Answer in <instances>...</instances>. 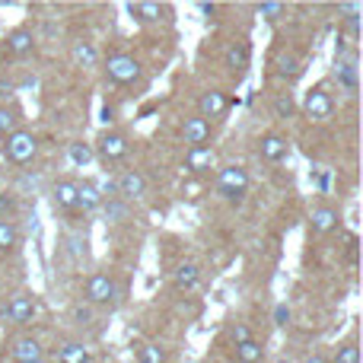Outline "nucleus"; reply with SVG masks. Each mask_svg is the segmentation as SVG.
<instances>
[{
  "mask_svg": "<svg viewBox=\"0 0 363 363\" xmlns=\"http://www.w3.org/2000/svg\"><path fill=\"white\" fill-rule=\"evenodd\" d=\"M294 99H290V93H284V96H277L274 99V112H277V118H290L294 115Z\"/></svg>",
  "mask_w": 363,
  "mask_h": 363,
  "instance_id": "nucleus-34",
  "label": "nucleus"
},
{
  "mask_svg": "<svg viewBox=\"0 0 363 363\" xmlns=\"http://www.w3.org/2000/svg\"><path fill=\"white\" fill-rule=\"evenodd\" d=\"M303 70H306V64H303V57H296L294 51L277 55V77H284V80H300Z\"/></svg>",
  "mask_w": 363,
  "mask_h": 363,
  "instance_id": "nucleus-19",
  "label": "nucleus"
},
{
  "mask_svg": "<svg viewBox=\"0 0 363 363\" xmlns=\"http://www.w3.org/2000/svg\"><path fill=\"white\" fill-rule=\"evenodd\" d=\"M345 29L351 32V38L360 35V13H357V16H345Z\"/></svg>",
  "mask_w": 363,
  "mask_h": 363,
  "instance_id": "nucleus-37",
  "label": "nucleus"
},
{
  "mask_svg": "<svg viewBox=\"0 0 363 363\" xmlns=\"http://www.w3.org/2000/svg\"><path fill=\"white\" fill-rule=\"evenodd\" d=\"M306 363H332V360H328L325 354H309V357H306Z\"/></svg>",
  "mask_w": 363,
  "mask_h": 363,
  "instance_id": "nucleus-40",
  "label": "nucleus"
},
{
  "mask_svg": "<svg viewBox=\"0 0 363 363\" xmlns=\"http://www.w3.org/2000/svg\"><path fill=\"white\" fill-rule=\"evenodd\" d=\"M19 245V226L13 220H0V252H13Z\"/></svg>",
  "mask_w": 363,
  "mask_h": 363,
  "instance_id": "nucleus-28",
  "label": "nucleus"
},
{
  "mask_svg": "<svg viewBox=\"0 0 363 363\" xmlns=\"http://www.w3.org/2000/svg\"><path fill=\"white\" fill-rule=\"evenodd\" d=\"M233 354H236V360H239V363H262L264 347L258 345L255 338H252V341H242V345L233 347Z\"/></svg>",
  "mask_w": 363,
  "mask_h": 363,
  "instance_id": "nucleus-26",
  "label": "nucleus"
},
{
  "mask_svg": "<svg viewBox=\"0 0 363 363\" xmlns=\"http://www.w3.org/2000/svg\"><path fill=\"white\" fill-rule=\"evenodd\" d=\"M172 281H176L179 290H194L201 284V268L194 262H182L176 268V274H172Z\"/></svg>",
  "mask_w": 363,
  "mask_h": 363,
  "instance_id": "nucleus-21",
  "label": "nucleus"
},
{
  "mask_svg": "<svg viewBox=\"0 0 363 363\" xmlns=\"http://www.w3.org/2000/svg\"><path fill=\"white\" fill-rule=\"evenodd\" d=\"M140 74H144V67H140V61L131 55H112L106 61V77L115 86H131V83L140 80Z\"/></svg>",
  "mask_w": 363,
  "mask_h": 363,
  "instance_id": "nucleus-3",
  "label": "nucleus"
},
{
  "mask_svg": "<svg viewBox=\"0 0 363 363\" xmlns=\"http://www.w3.org/2000/svg\"><path fill=\"white\" fill-rule=\"evenodd\" d=\"M70 57H74L77 67H96V61H99V51H96L93 42H74V48H70Z\"/></svg>",
  "mask_w": 363,
  "mask_h": 363,
  "instance_id": "nucleus-23",
  "label": "nucleus"
},
{
  "mask_svg": "<svg viewBox=\"0 0 363 363\" xmlns=\"http://www.w3.org/2000/svg\"><path fill=\"white\" fill-rule=\"evenodd\" d=\"M303 112H306V118H313V121H328L335 115V96L319 83V86H313L306 93Z\"/></svg>",
  "mask_w": 363,
  "mask_h": 363,
  "instance_id": "nucleus-5",
  "label": "nucleus"
},
{
  "mask_svg": "<svg viewBox=\"0 0 363 363\" xmlns=\"http://www.w3.org/2000/svg\"><path fill=\"white\" fill-rule=\"evenodd\" d=\"M274 322H277V325H287V322H290V309L284 306V303L274 309Z\"/></svg>",
  "mask_w": 363,
  "mask_h": 363,
  "instance_id": "nucleus-38",
  "label": "nucleus"
},
{
  "mask_svg": "<svg viewBox=\"0 0 363 363\" xmlns=\"http://www.w3.org/2000/svg\"><path fill=\"white\" fill-rule=\"evenodd\" d=\"M0 153H4L6 163H13V166H26V163H32V157L38 153V140H35V134H32V131L19 128V131H13L10 138L4 140Z\"/></svg>",
  "mask_w": 363,
  "mask_h": 363,
  "instance_id": "nucleus-1",
  "label": "nucleus"
},
{
  "mask_svg": "<svg viewBox=\"0 0 363 363\" xmlns=\"http://www.w3.org/2000/svg\"><path fill=\"white\" fill-rule=\"evenodd\" d=\"M115 191H118L121 201H138V198H144V194H147V179H144V172H138V169L121 172L118 182H115Z\"/></svg>",
  "mask_w": 363,
  "mask_h": 363,
  "instance_id": "nucleus-9",
  "label": "nucleus"
},
{
  "mask_svg": "<svg viewBox=\"0 0 363 363\" xmlns=\"http://www.w3.org/2000/svg\"><path fill=\"white\" fill-rule=\"evenodd\" d=\"M255 13L264 19V23H274V19L284 16V4H277V0H264V4H255Z\"/></svg>",
  "mask_w": 363,
  "mask_h": 363,
  "instance_id": "nucleus-30",
  "label": "nucleus"
},
{
  "mask_svg": "<svg viewBox=\"0 0 363 363\" xmlns=\"http://www.w3.org/2000/svg\"><path fill=\"white\" fill-rule=\"evenodd\" d=\"M57 363H89V347L80 345V341H67L57 351Z\"/></svg>",
  "mask_w": 363,
  "mask_h": 363,
  "instance_id": "nucleus-25",
  "label": "nucleus"
},
{
  "mask_svg": "<svg viewBox=\"0 0 363 363\" xmlns=\"http://www.w3.org/2000/svg\"><path fill=\"white\" fill-rule=\"evenodd\" d=\"M32 48H35V35H32V29L19 26V29L6 32V38H4V51H6V55L23 57V55H32Z\"/></svg>",
  "mask_w": 363,
  "mask_h": 363,
  "instance_id": "nucleus-12",
  "label": "nucleus"
},
{
  "mask_svg": "<svg viewBox=\"0 0 363 363\" xmlns=\"http://www.w3.org/2000/svg\"><path fill=\"white\" fill-rule=\"evenodd\" d=\"M51 204L57 211H77V182L74 179H57L51 185Z\"/></svg>",
  "mask_w": 363,
  "mask_h": 363,
  "instance_id": "nucleus-14",
  "label": "nucleus"
},
{
  "mask_svg": "<svg viewBox=\"0 0 363 363\" xmlns=\"http://www.w3.org/2000/svg\"><path fill=\"white\" fill-rule=\"evenodd\" d=\"M134 354H138L140 363H166V351L160 345H147V341H138L134 345Z\"/></svg>",
  "mask_w": 363,
  "mask_h": 363,
  "instance_id": "nucleus-27",
  "label": "nucleus"
},
{
  "mask_svg": "<svg viewBox=\"0 0 363 363\" xmlns=\"http://www.w3.org/2000/svg\"><path fill=\"white\" fill-rule=\"evenodd\" d=\"M335 80L347 96L357 93V61H335Z\"/></svg>",
  "mask_w": 363,
  "mask_h": 363,
  "instance_id": "nucleus-17",
  "label": "nucleus"
},
{
  "mask_svg": "<svg viewBox=\"0 0 363 363\" xmlns=\"http://www.w3.org/2000/svg\"><path fill=\"white\" fill-rule=\"evenodd\" d=\"M102 194L96 188V182H77V211L89 213V211H99L102 207Z\"/></svg>",
  "mask_w": 363,
  "mask_h": 363,
  "instance_id": "nucleus-15",
  "label": "nucleus"
},
{
  "mask_svg": "<svg viewBox=\"0 0 363 363\" xmlns=\"http://www.w3.org/2000/svg\"><path fill=\"white\" fill-rule=\"evenodd\" d=\"M201 13H207V16H213V13H217V4H201Z\"/></svg>",
  "mask_w": 363,
  "mask_h": 363,
  "instance_id": "nucleus-41",
  "label": "nucleus"
},
{
  "mask_svg": "<svg viewBox=\"0 0 363 363\" xmlns=\"http://www.w3.org/2000/svg\"><path fill=\"white\" fill-rule=\"evenodd\" d=\"M35 296L32 294H13L10 300L4 303V309H0V315H4L6 322H16V325H26V322L35 319Z\"/></svg>",
  "mask_w": 363,
  "mask_h": 363,
  "instance_id": "nucleus-6",
  "label": "nucleus"
},
{
  "mask_svg": "<svg viewBox=\"0 0 363 363\" xmlns=\"http://www.w3.org/2000/svg\"><path fill=\"white\" fill-rule=\"evenodd\" d=\"M230 108V99H226L223 89H207V93H201L198 99V115L201 118H220V115Z\"/></svg>",
  "mask_w": 363,
  "mask_h": 363,
  "instance_id": "nucleus-13",
  "label": "nucleus"
},
{
  "mask_svg": "<svg viewBox=\"0 0 363 363\" xmlns=\"http://www.w3.org/2000/svg\"><path fill=\"white\" fill-rule=\"evenodd\" d=\"M287 153H290V140L284 134L268 131L258 138V157L268 160V163H281V160H287Z\"/></svg>",
  "mask_w": 363,
  "mask_h": 363,
  "instance_id": "nucleus-8",
  "label": "nucleus"
},
{
  "mask_svg": "<svg viewBox=\"0 0 363 363\" xmlns=\"http://www.w3.org/2000/svg\"><path fill=\"white\" fill-rule=\"evenodd\" d=\"M102 211H106V223H131V204L121 198L102 201Z\"/></svg>",
  "mask_w": 363,
  "mask_h": 363,
  "instance_id": "nucleus-20",
  "label": "nucleus"
},
{
  "mask_svg": "<svg viewBox=\"0 0 363 363\" xmlns=\"http://www.w3.org/2000/svg\"><path fill=\"white\" fill-rule=\"evenodd\" d=\"M67 157H70V163L83 169V166H89L96 160V153H93V147H89V144H70L67 147Z\"/></svg>",
  "mask_w": 363,
  "mask_h": 363,
  "instance_id": "nucleus-29",
  "label": "nucleus"
},
{
  "mask_svg": "<svg viewBox=\"0 0 363 363\" xmlns=\"http://www.w3.org/2000/svg\"><path fill=\"white\" fill-rule=\"evenodd\" d=\"M274 363H290V360H284V357H281V360H274Z\"/></svg>",
  "mask_w": 363,
  "mask_h": 363,
  "instance_id": "nucleus-42",
  "label": "nucleus"
},
{
  "mask_svg": "<svg viewBox=\"0 0 363 363\" xmlns=\"http://www.w3.org/2000/svg\"><path fill=\"white\" fill-rule=\"evenodd\" d=\"M182 140L188 144V150L191 147H207V140H211V121H204L201 115L185 118L182 121Z\"/></svg>",
  "mask_w": 363,
  "mask_h": 363,
  "instance_id": "nucleus-10",
  "label": "nucleus"
},
{
  "mask_svg": "<svg viewBox=\"0 0 363 363\" xmlns=\"http://www.w3.org/2000/svg\"><path fill=\"white\" fill-rule=\"evenodd\" d=\"M93 306H86V303H77L74 309H70V319L77 322V325H89V322H93Z\"/></svg>",
  "mask_w": 363,
  "mask_h": 363,
  "instance_id": "nucleus-33",
  "label": "nucleus"
},
{
  "mask_svg": "<svg viewBox=\"0 0 363 363\" xmlns=\"http://www.w3.org/2000/svg\"><path fill=\"white\" fill-rule=\"evenodd\" d=\"M249 61H252V51L245 42H236L226 48V70H233V74H245L249 70Z\"/></svg>",
  "mask_w": 363,
  "mask_h": 363,
  "instance_id": "nucleus-18",
  "label": "nucleus"
},
{
  "mask_svg": "<svg viewBox=\"0 0 363 363\" xmlns=\"http://www.w3.org/2000/svg\"><path fill=\"white\" fill-rule=\"evenodd\" d=\"M118 296V287H115V277L106 274V271H93V274L83 281V300L86 306H108Z\"/></svg>",
  "mask_w": 363,
  "mask_h": 363,
  "instance_id": "nucleus-2",
  "label": "nucleus"
},
{
  "mask_svg": "<svg viewBox=\"0 0 363 363\" xmlns=\"http://www.w3.org/2000/svg\"><path fill=\"white\" fill-rule=\"evenodd\" d=\"M207 153H211V150H207V147H191V150H188V169H194V172H198V163L207 157Z\"/></svg>",
  "mask_w": 363,
  "mask_h": 363,
  "instance_id": "nucleus-36",
  "label": "nucleus"
},
{
  "mask_svg": "<svg viewBox=\"0 0 363 363\" xmlns=\"http://www.w3.org/2000/svg\"><path fill=\"white\" fill-rule=\"evenodd\" d=\"M332 363H360V351H357V341H345V345H338V354H335Z\"/></svg>",
  "mask_w": 363,
  "mask_h": 363,
  "instance_id": "nucleus-31",
  "label": "nucleus"
},
{
  "mask_svg": "<svg viewBox=\"0 0 363 363\" xmlns=\"http://www.w3.org/2000/svg\"><path fill=\"white\" fill-rule=\"evenodd\" d=\"M102 121H106V125H112V121H115V106H102Z\"/></svg>",
  "mask_w": 363,
  "mask_h": 363,
  "instance_id": "nucleus-39",
  "label": "nucleus"
},
{
  "mask_svg": "<svg viewBox=\"0 0 363 363\" xmlns=\"http://www.w3.org/2000/svg\"><path fill=\"white\" fill-rule=\"evenodd\" d=\"M226 338H230L233 347H236V345H242V341H252V332H249V325H242V322H239V325H230Z\"/></svg>",
  "mask_w": 363,
  "mask_h": 363,
  "instance_id": "nucleus-35",
  "label": "nucleus"
},
{
  "mask_svg": "<svg viewBox=\"0 0 363 363\" xmlns=\"http://www.w3.org/2000/svg\"><path fill=\"white\" fill-rule=\"evenodd\" d=\"M128 13H131V19H138V23H160L166 6L157 4V0H138V4H128Z\"/></svg>",
  "mask_w": 363,
  "mask_h": 363,
  "instance_id": "nucleus-16",
  "label": "nucleus"
},
{
  "mask_svg": "<svg viewBox=\"0 0 363 363\" xmlns=\"http://www.w3.org/2000/svg\"><path fill=\"white\" fill-rule=\"evenodd\" d=\"M217 188L226 194V198H242L245 191H249V172L242 169V166H226V169H220L217 176Z\"/></svg>",
  "mask_w": 363,
  "mask_h": 363,
  "instance_id": "nucleus-7",
  "label": "nucleus"
},
{
  "mask_svg": "<svg viewBox=\"0 0 363 363\" xmlns=\"http://www.w3.org/2000/svg\"><path fill=\"white\" fill-rule=\"evenodd\" d=\"M128 150H131V140H128L125 131H102L96 138L93 153H99V160H106V163H118V160L128 157Z\"/></svg>",
  "mask_w": 363,
  "mask_h": 363,
  "instance_id": "nucleus-4",
  "label": "nucleus"
},
{
  "mask_svg": "<svg viewBox=\"0 0 363 363\" xmlns=\"http://www.w3.org/2000/svg\"><path fill=\"white\" fill-rule=\"evenodd\" d=\"M16 211H19V201L13 198L10 191L0 194V220H13L16 217Z\"/></svg>",
  "mask_w": 363,
  "mask_h": 363,
  "instance_id": "nucleus-32",
  "label": "nucleus"
},
{
  "mask_svg": "<svg viewBox=\"0 0 363 363\" xmlns=\"http://www.w3.org/2000/svg\"><path fill=\"white\" fill-rule=\"evenodd\" d=\"M23 128V108L19 106H0V138H10L13 131Z\"/></svg>",
  "mask_w": 363,
  "mask_h": 363,
  "instance_id": "nucleus-22",
  "label": "nucleus"
},
{
  "mask_svg": "<svg viewBox=\"0 0 363 363\" xmlns=\"http://www.w3.org/2000/svg\"><path fill=\"white\" fill-rule=\"evenodd\" d=\"M309 226H313V233H328L338 226V211L335 207H319V211H313V220H309Z\"/></svg>",
  "mask_w": 363,
  "mask_h": 363,
  "instance_id": "nucleus-24",
  "label": "nucleus"
},
{
  "mask_svg": "<svg viewBox=\"0 0 363 363\" xmlns=\"http://www.w3.org/2000/svg\"><path fill=\"white\" fill-rule=\"evenodd\" d=\"M13 363H42L45 360V347L38 338L32 335H23V338L13 341V351H10Z\"/></svg>",
  "mask_w": 363,
  "mask_h": 363,
  "instance_id": "nucleus-11",
  "label": "nucleus"
}]
</instances>
